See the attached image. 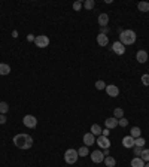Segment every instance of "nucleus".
Instances as JSON below:
<instances>
[{
	"label": "nucleus",
	"mask_w": 149,
	"mask_h": 167,
	"mask_svg": "<svg viewBox=\"0 0 149 167\" xmlns=\"http://www.w3.org/2000/svg\"><path fill=\"white\" fill-rule=\"evenodd\" d=\"M14 143L15 146L20 148V149H30L33 146V139L27 133H18L14 136Z\"/></svg>",
	"instance_id": "obj_1"
},
{
	"label": "nucleus",
	"mask_w": 149,
	"mask_h": 167,
	"mask_svg": "<svg viewBox=\"0 0 149 167\" xmlns=\"http://www.w3.org/2000/svg\"><path fill=\"white\" fill-rule=\"evenodd\" d=\"M137 39V36L133 30H122V33H119V42L122 45H133Z\"/></svg>",
	"instance_id": "obj_2"
},
{
	"label": "nucleus",
	"mask_w": 149,
	"mask_h": 167,
	"mask_svg": "<svg viewBox=\"0 0 149 167\" xmlns=\"http://www.w3.org/2000/svg\"><path fill=\"white\" fill-rule=\"evenodd\" d=\"M79 158V155H78V151L76 149H67L66 152H64V161L67 163V164H74L76 161Z\"/></svg>",
	"instance_id": "obj_3"
},
{
	"label": "nucleus",
	"mask_w": 149,
	"mask_h": 167,
	"mask_svg": "<svg viewBox=\"0 0 149 167\" xmlns=\"http://www.w3.org/2000/svg\"><path fill=\"white\" fill-rule=\"evenodd\" d=\"M22 124L27 128H34L37 125V120H36V116H33V115H26V116L22 118Z\"/></svg>",
	"instance_id": "obj_4"
},
{
	"label": "nucleus",
	"mask_w": 149,
	"mask_h": 167,
	"mask_svg": "<svg viewBox=\"0 0 149 167\" xmlns=\"http://www.w3.org/2000/svg\"><path fill=\"white\" fill-rule=\"evenodd\" d=\"M34 43L37 45L39 48H46L49 45V37L45 36V34H41V36H36L34 39Z\"/></svg>",
	"instance_id": "obj_5"
},
{
	"label": "nucleus",
	"mask_w": 149,
	"mask_h": 167,
	"mask_svg": "<svg viewBox=\"0 0 149 167\" xmlns=\"http://www.w3.org/2000/svg\"><path fill=\"white\" fill-rule=\"evenodd\" d=\"M95 143H99V146L103 148V149H109L110 148V140H109V137H104V136H99Z\"/></svg>",
	"instance_id": "obj_6"
},
{
	"label": "nucleus",
	"mask_w": 149,
	"mask_h": 167,
	"mask_svg": "<svg viewBox=\"0 0 149 167\" xmlns=\"http://www.w3.org/2000/svg\"><path fill=\"white\" fill-rule=\"evenodd\" d=\"M91 160L94 161V163H97V164H100V163H103V161H104V155H103L102 151L95 149L94 152H91Z\"/></svg>",
	"instance_id": "obj_7"
},
{
	"label": "nucleus",
	"mask_w": 149,
	"mask_h": 167,
	"mask_svg": "<svg viewBox=\"0 0 149 167\" xmlns=\"http://www.w3.org/2000/svg\"><path fill=\"white\" fill-rule=\"evenodd\" d=\"M112 51L115 54H118V55H122V54L125 52V47L122 45L119 40H116V42H113V45H112Z\"/></svg>",
	"instance_id": "obj_8"
},
{
	"label": "nucleus",
	"mask_w": 149,
	"mask_h": 167,
	"mask_svg": "<svg viewBox=\"0 0 149 167\" xmlns=\"http://www.w3.org/2000/svg\"><path fill=\"white\" fill-rule=\"evenodd\" d=\"M106 93H108V96H110V97H118L119 96V88L116 87V85H106Z\"/></svg>",
	"instance_id": "obj_9"
},
{
	"label": "nucleus",
	"mask_w": 149,
	"mask_h": 167,
	"mask_svg": "<svg viewBox=\"0 0 149 167\" xmlns=\"http://www.w3.org/2000/svg\"><path fill=\"white\" fill-rule=\"evenodd\" d=\"M84 143H85V146H91V145H94L95 143V136L93 133H87L84 136Z\"/></svg>",
	"instance_id": "obj_10"
},
{
	"label": "nucleus",
	"mask_w": 149,
	"mask_h": 167,
	"mask_svg": "<svg viewBox=\"0 0 149 167\" xmlns=\"http://www.w3.org/2000/svg\"><path fill=\"white\" fill-rule=\"evenodd\" d=\"M136 58L139 63H146L148 61V52L145 51V49H140V51H137V55H136Z\"/></svg>",
	"instance_id": "obj_11"
},
{
	"label": "nucleus",
	"mask_w": 149,
	"mask_h": 167,
	"mask_svg": "<svg viewBox=\"0 0 149 167\" xmlns=\"http://www.w3.org/2000/svg\"><path fill=\"white\" fill-rule=\"evenodd\" d=\"M99 26H102V27H106L109 24V15L106 12H103L99 15Z\"/></svg>",
	"instance_id": "obj_12"
},
{
	"label": "nucleus",
	"mask_w": 149,
	"mask_h": 167,
	"mask_svg": "<svg viewBox=\"0 0 149 167\" xmlns=\"http://www.w3.org/2000/svg\"><path fill=\"white\" fill-rule=\"evenodd\" d=\"M97 43H99L100 47H106V45L109 43V37L106 36V34L99 33V36H97Z\"/></svg>",
	"instance_id": "obj_13"
},
{
	"label": "nucleus",
	"mask_w": 149,
	"mask_h": 167,
	"mask_svg": "<svg viewBox=\"0 0 149 167\" xmlns=\"http://www.w3.org/2000/svg\"><path fill=\"white\" fill-rule=\"evenodd\" d=\"M104 124H106V128L112 130V128L118 127V120L116 118H108V120H104Z\"/></svg>",
	"instance_id": "obj_14"
},
{
	"label": "nucleus",
	"mask_w": 149,
	"mask_h": 167,
	"mask_svg": "<svg viewBox=\"0 0 149 167\" xmlns=\"http://www.w3.org/2000/svg\"><path fill=\"white\" fill-rule=\"evenodd\" d=\"M122 145H124V148H133L134 146V139L131 136H125L122 139Z\"/></svg>",
	"instance_id": "obj_15"
},
{
	"label": "nucleus",
	"mask_w": 149,
	"mask_h": 167,
	"mask_svg": "<svg viewBox=\"0 0 149 167\" xmlns=\"http://www.w3.org/2000/svg\"><path fill=\"white\" fill-rule=\"evenodd\" d=\"M104 166L106 167H115L116 166V160L113 158V157H110V155H108V157H104Z\"/></svg>",
	"instance_id": "obj_16"
},
{
	"label": "nucleus",
	"mask_w": 149,
	"mask_h": 167,
	"mask_svg": "<svg viewBox=\"0 0 149 167\" xmlns=\"http://www.w3.org/2000/svg\"><path fill=\"white\" fill-rule=\"evenodd\" d=\"M131 167H145V161L140 157H134L131 160Z\"/></svg>",
	"instance_id": "obj_17"
},
{
	"label": "nucleus",
	"mask_w": 149,
	"mask_h": 167,
	"mask_svg": "<svg viewBox=\"0 0 149 167\" xmlns=\"http://www.w3.org/2000/svg\"><path fill=\"white\" fill-rule=\"evenodd\" d=\"M11 73V66L9 64H5V63H0V75L6 76V75Z\"/></svg>",
	"instance_id": "obj_18"
},
{
	"label": "nucleus",
	"mask_w": 149,
	"mask_h": 167,
	"mask_svg": "<svg viewBox=\"0 0 149 167\" xmlns=\"http://www.w3.org/2000/svg\"><path fill=\"white\" fill-rule=\"evenodd\" d=\"M89 133H93L94 136H97V137H99V136H102V127H100L99 124H93V125H91V131H89Z\"/></svg>",
	"instance_id": "obj_19"
},
{
	"label": "nucleus",
	"mask_w": 149,
	"mask_h": 167,
	"mask_svg": "<svg viewBox=\"0 0 149 167\" xmlns=\"http://www.w3.org/2000/svg\"><path fill=\"white\" fill-rule=\"evenodd\" d=\"M140 134H142V130H140V127H133L131 130H130V136H131L133 139L140 137Z\"/></svg>",
	"instance_id": "obj_20"
},
{
	"label": "nucleus",
	"mask_w": 149,
	"mask_h": 167,
	"mask_svg": "<svg viewBox=\"0 0 149 167\" xmlns=\"http://www.w3.org/2000/svg\"><path fill=\"white\" fill-rule=\"evenodd\" d=\"M137 7H139L140 12H149V3L148 2H139Z\"/></svg>",
	"instance_id": "obj_21"
},
{
	"label": "nucleus",
	"mask_w": 149,
	"mask_h": 167,
	"mask_svg": "<svg viewBox=\"0 0 149 167\" xmlns=\"http://www.w3.org/2000/svg\"><path fill=\"white\" fill-rule=\"evenodd\" d=\"M113 118H116V120L124 118V111H122V107H116L115 111H113Z\"/></svg>",
	"instance_id": "obj_22"
},
{
	"label": "nucleus",
	"mask_w": 149,
	"mask_h": 167,
	"mask_svg": "<svg viewBox=\"0 0 149 167\" xmlns=\"http://www.w3.org/2000/svg\"><path fill=\"white\" fill-rule=\"evenodd\" d=\"M88 154H89L88 146H85V145H84L82 148H79V149H78V155H79V157H87Z\"/></svg>",
	"instance_id": "obj_23"
},
{
	"label": "nucleus",
	"mask_w": 149,
	"mask_h": 167,
	"mask_svg": "<svg viewBox=\"0 0 149 167\" xmlns=\"http://www.w3.org/2000/svg\"><path fill=\"white\" fill-rule=\"evenodd\" d=\"M9 111V105H7L6 101H0V114L5 115Z\"/></svg>",
	"instance_id": "obj_24"
},
{
	"label": "nucleus",
	"mask_w": 149,
	"mask_h": 167,
	"mask_svg": "<svg viewBox=\"0 0 149 167\" xmlns=\"http://www.w3.org/2000/svg\"><path fill=\"white\" fill-rule=\"evenodd\" d=\"M140 158H142L145 163H149V149H143L142 154H140Z\"/></svg>",
	"instance_id": "obj_25"
},
{
	"label": "nucleus",
	"mask_w": 149,
	"mask_h": 167,
	"mask_svg": "<svg viewBox=\"0 0 149 167\" xmlns=\"http://www.w3.org/2000/svg\"><path fill=\"white\" fill-rule=\"evenodd\" d=\"M145 143H146V142H145V139H143L142 136H140V137H137V139H134V146L143 148V146H145Z\"/></svg>",
	"instance_id": "obj_26"
},
{
	"label": "nucleus",
	"mask_w": 149,
	"mask_h": 167,
	"mask_svg": "<svg viewBox=\"0 0 149 167\" xmlns=\"http://www.w3.org/2000/svg\"><path fill=\"white\" fill-rule=\"evenodd\" d=\"M94 6H95L94 0H85V2H84V7H85V9H93Z\"/></svg>",
	"instance_id": "obj_27"
},
{
	"label": "nucleus",
	"mask_w": 149,
	"mask_h": 167,
	"mask_svg": "<svg viewBox=\"0 0 149 167\" xmlns=\"http://www.w3.org/2000/svg\"><path fill=\"white\" fill-rule=\"evenodd\" d=\"M95 88H97V90H106L104 81H97V82H95Z\"/></svg>",
	"instance_id": "obj_28"
},
{
	"label": "nucleus",
	"mask_w": 149,
	"mask_h": 167,
	"mask_svg": "<svg viewBox=\"0 0 149 167\" xmlns=\"http://www.w3.org/2000/svg\"><path fill=\"white\" fill-rule=\"evenodd\" d=\"M142 84L145 85V87H149V75L148 73H145L142 76Z\"/></svg>",
	"instance_id": "obj_29"
},
{
	"label": "nucleus",
	"mask_w": 149,
	"mask_h": 167,
	"mask_svg": "<svg viewBox=\"0 0 149 167\" xmlns=\"http://www.w3.org/2000/svg\"><path fill=\"white\" fill-rule=\"evenodd\" d=\"M118 125H121V127H127V125H128V120H125V118L118 120Z\"/></svg>",
	"instance_id": "obj_30"
},
{
	"label": "nucleus",
	"mask_w": 149,
	"mask_h": 167,
	"mask_svg": "<svg viewBox=\"0 0 149 167\" xmlns=\"http://www.w3.org/2000/svg\"><path fill=\"white\" fill-rule=\"evenodd\" d=\"M82 6H84V3H82V2H74L73 3V9L76 11V12H78V11H81Z\"/></svg>",
	"instance_id": "obj_31"
},
{
	"label": "nucleus",
	"mask_w": 149,
	"mask_h": 167,
	"mask_svg": "<svg viewBox=\"0 0 149 167\" xmlns=\"http://www.w3.org/2000/svg\"><path fill=\"white\" fill-rule=\"evenodd\" d=\"M133 148H134V155H140L142 151L145 149V148H140V146H133Z\"/></svg>",
	"instance_id": "obj_32"
},
{
	"label": "nucleus",
	"mask_w": 149,
	"mask_h": 167,
	"mask_svg": "<svg viewBox=\"0 0 149 167\" xmlns=\"http://www.w3.org/2000/svg\"><path fill=\"white\" fill-rule=\"evenodd\" d=\"M109 134H110V130H109V128H104V130H102V136H104V137H109Z\"/></svg>",
	"instance_id": "obj_33"
},
{
	"label": "nucleus",
	"mask_w": 149,
	"mask_h": 167,
	"mask_svg": "<svg viewBox=\"0 0 149 167\" xmlns=\"http://www.w3.org/2000/svg\"><path fill=\"white\" fill-rule=\"evenodd\" d=\"M5 122H6V116L0 114V124H5Z\"/></svg>",
	"instance_id": "obj_34"
},
{
	"label": "nucleus",
	"mask_w": 149,
	"mask_h": 167,
	"mask_svg": "<svg viewBox=\"0 0 149 167\" xmlns=\"http://www.w3.org/2000/svg\"><path fill=\"white\" fill-rule=\"evenodd\" d=\"M27 39L30 40V42H34V39H36V36H33V34H28V36H27Z\"/></svg>",
	"instance_id": "obj_35"
},
{
	"label": "nucleus",
	"mask_w": 149,
	"mask_h": 167,
	"mask_svg": "<svg viewBox=\"0 0 149 167\" xmlns=\"http://www.w3.org/2000/svg\"><path fill=\"white\" fill-rule=\"evenodd\" d=\"M108 32H109V30H108V27H103V32H102V33L108 36Z\"/></svg>",
	"instance_id": "obj_36"
},
{
	"label": "nucleus",
	"mask_w": 149,
	"mask_h": 167,
	"mask_svg": "<svg viewBox=\"0 0 149 167\" xmlns=\"http://www.w3.org/2000/svg\"><path fill=\"white\" fill-rule=\"evenodd\" d=\"M103 155H104V157H108V155H109V149H103Z\"/></svg>",
	"instance_id": "obj_37"
},
{
	"label": "nucleus",
	"mask_w": 149,
	"mask_h": 167,
	"mask_svg": "<svg viewBox=\"0 0 149 167\" xmlns=\"http://www.w3.org/2000/svg\"><path fill=\"white\" fill-rule=\"evenodd\" d=\"M12 36H14V37H18V32H17V30H14V32H12Z\"/></svg>",
	"instance_id": "obj_38"
},
{
	"label": "nucleus",
	"mask_w": 149,
	"mask_h": 167,
	"mask_svg": "<svg viewBox=\"0 0 149 167\" xmlns=\"http://www.w3.org/2000/svg\"><path fill=\"white\" fill-rule=\"evenodd\" d=\"M145 167H149V163H146V166H145Z\"/></svg>",
	"instance_id": "obj_39"
},
{
	"label": "nucleus",
	"mask_w": 149,
	"mask_h": 167,
	"mask_svg": "<svg viewBox=\"0 0 149 167\" xmlns=\"http://www.w3.org/2000/svg\"><path fill=\"white\" fill-rule=\"evenodd\" d=\"M148 75H149V73H148Z\"/></svg>",
	"instance_id": "obj_40"
}]
</instances>
